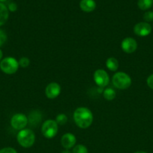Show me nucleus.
I'll return each instance as SVG.
<instances>
[{
    "label": "nucleus",
    "instance_id": "nucleus-13",
    "mask_svg": "<svg viewBox=\"0 0 153 153\" xmlns=\"http://www.w3.org/2000/svg\"><path fill=\"white\" fill-rule=\"evenodd\" d=\"M8 9L4 4L0 2V26L4 25L8 19Z\"/></svg>",
    "mask_w": 153,
    "mask_h": 153
},
{
    "label": "nucleus",
    "instance_id": "nucleus-3",
    "mask_svg": "<svg viewBox=\"0 0 153 153\" xmlns=\"http://www.w3.org/2000/svg\"><path fill=\"white\" fill-rule=\"evenodd\" d=\"M112 84L118 89H127L131 85V79L127 73L118 72L112 77Z\"/></svg>",
    "mask_w": 153,
    "mask_h": 153
},
{
    "label": "nucleus",
    "instance_id": "nucleus-21",
    "mask_svg": "<svg viewBox=\"0 0 153 153\" xmlns=\"http://www.w3.org/2000/svg\"><path fill=\"white\" fill-rule=\"evenodd\" d=\"M7 40V36L6 34L2 31V30L0 29V46H2L4 43Z\"/></svg>",
    "mask_w": 153,
    "mask_h": 153
},
{
    "label": "nucleus",
    "instance_id": "nucleus-1",
    "mask_svg": "<svg viewBox=\"0 0 153 153\" xmlns=\"http://www.w3.org/2000/svg\"><path fill=\"white\" fill-rule=\"evenodd\" d=\"M74 120L78 127L81 128H86L92 123L93 114L91 111L87 108H78L74 113Z\"/></svg>",
    "mask_w": 153,
    "mask_h": 153
},
{
    "label": "nucleus",
    "instance_id": "nucleus-28",
    "mask_svg": "<svg viewBox=\"0 0 153 153\" xmlns=\"http://www.w3.org/2000/svg\"><path fill=\"white\" fill-rule=\"evenodd\" d=\"M6 0H0V2H3V1H5Z\"/></svg>",
    "mask_w": 153,
    "mask_h": 153
},
{
    "label": "nucleus",
    "instance_id": "nucleus-7",
    "mask_svg": "<svg viewBox=\"0 0 153 153\" xmlns=\"http://www.w3.org/2000/svg\"><path fill=\"white\" fill-rule=\"evenodd\" d=\"M94 80L96 85L100 88H104L109 84L110 78L104 70L98 69L94 73Z\"/></svg>",
    "mask_w": 153,
    "mask_h": 153
},
{
    "label": "nucleus",
    "instance_id": "nucleus-5",
    "mask_svg": "<svg viewBox=\"0 0 153 153\" xmlns=\"http://www.w3.org/2000/svg\"><path fill=\"white\" fill-rule=\"evenodd\" d=\"M41 131L43 135L46 138H52L56 135L58 132V124L55 120H48L45 121L42 125Z\"/></svg>",
    "mask_w": 153,
    "mask_h": 153
},
{
    "label": "nucleus",
    "instance_id": "nucleus-27",
    "mask_svg": "<svg viewBox=\"0 0 153 153\" xmlns=\"http://www.w3.org/2000/svg\"><path fill=\"white\" fill-rule=\"evenodd\" d=\"M134 153H147V152H143V151H138V152H134Z\"/></svg>",
    "mask_w": 153,
    "mask_h": 153
},
{
    "label": "nucleus",
    "instance_id": "nucleus-25",
    "mask_svg": "<svg viewBox=\"0 0 153 153\" xmlns=\"http://www.w3.org/2000/svg\"><path fill=\"white\" fill-rule=\"evenodd\" d=\"M2 56H3V54H2V51L0 49V61H1V59L2 58Z\"/></svg>",
    "mask_w": 153,
    "mask_h": 153
},
{
    "label": "nucleus",
    "instance_id": "nucleus-24",
    "mask_svg": "<svg viewBox=\"0 0 153 153\" xmlns=\"http://www.w3.org/2000/svg\"><path fill=\"white\" fill-rule=\"evenodd\" d=\"M16 8H17V7H16V4L15 3L11 2L8 4V9L10 11H15Z\"/></svg>",
    "mask_w": 153,
    "mask_h": 153
},
{
    "label": "nucleus",
    "instance_id": "nucleus-18",
    "mask_svg": "<svg viewBox=\"0 0 153 153\" xmlns=\"http://www.w3.org/2000/svg\"><path fill=\"white\" fill-rule=\"evenodd\" d=\"M72 153H88V149L83 145H76L73 149Z\"/></svg>",
    "mask_w": 153,
    "mask_h": 153
},
{
    "label": "nucleus",
    "instance_id": "nucleus-8",
    "mask_svg": "<svg viewBox=\"0 0 153 153\" xmlns=\"http://www.w3.org/2000/svg\"><path fill=\"white\" fill-rule=\"evenodd\" d=\"M134 32L140 37H146L152 32V26L148 22H139L134 25Z\"/></svg>",
    "mask_w": 153,
    "mask_h": 153
},
{
    "label": "nucleus",
    "instance_id": "nucleus-4",
    "mask_svg": "<svg viewBox=\"0 0 153 153\" xmlns=\"http://www.w3.org/2000/svg\"><path fill=\"white\" fill-rule=\"evenodd\" d=\"M19 67V62L12 57L4 58L0 63V69L6 74H14L17 71Z\"/></svg>",
    "mask_w": 153,
    "mask_h": 153
},
{
    "label": "nucleus",
    "instance_id": "nucleus-6",
    "mask_svg": "<svg viewBox=\"0 0 153 153\" xmlns=\"http://www.w3.org/2000/svg\"><path fill=\"white\" fill-rule=\"evenodd\" d=\"M27 123H28V118L22 114H16L12 117L10 120V125L16 130L24 129Z\"/></svg>",
    "mask_w": 153,
    "mask_h": 153
},
{
    "label": "nucleus",
    "instance_id": "nucleus-16",
    "mask_svg": "<svg viewBox=\"0 0 153 153\" xmlns=\"http://www.w3.org/2000/svg\"><path fill=\"white\" fill-rule=\"evenodd\" d=\"M103 95L105 100H108V101H111L113 99H115L116 94V91L112 88H109L104 91Z\"/></svg>",
    "mask_w": 153,
    "mask_h": 153
},
{
    "label": "nucleus",
    "instance_id": "nucleus-15",
    "mask_svg": "<svg viewBox=\"0 0 153 153\" xmlns=\"http://www.w3.org/2000/svg\"><path fill=\"white\" fill-rule=\"evenodd\" d=\"M137 5L140 10H148L153 5V0H138Z\"/></svg>",
    "mask_w": 153,
    "mask_h": 153
},
{
    "label": "nucleus",
    "instance_id": "nucleus-9",
    "mask_svg": "<svg viewBox=\"0 0 153 153\" xmlns=\"http://www.w3.org/2000/svg\"><path fill=\"white\" fill-rule=\"evenodd\" d=\"M121 46L122 49L124 52L130 54L136 51V48H137V43L135 39L132 38V37H127L122 40Z\"/></svg>",
    "mask_w": 153,
    "mask_h": 153
},
{
    "label": "nucleus",
    "instance_id": "nucleus-19",
    "mask_svg": "<svg viewBox=\"0 0 153 153\" xmlns=\"http://www.w3.org/2000/svg\"><path fill=\"white\" fill-rule=\"evenodd\" d=\"M18 62H19V66H20L21 67H27L30 64V61L28 60V58H26V57L21 58Z\"/></svg>",
    "mask_w": 153,
    "mask_h": 153
},
{
    "label": "nucleus",
    "instance_id": "nucleus-23",
    "mask_svg": "<svg viewBox=\"0 0 153 153\" xmlns=\"http://www.w3.org/2000/svg\"><path fill=\"white\" fill-rule=\"evenodd\" d=\"M146 83L147 85H148L151 89L153 90V74L150 75V76L147 78Z\"/></svg>",
    "mask_w": 153,
    "mask_h": 153
},
{
    "label": "nucleus",
    "instance_id": "nucleus-17",
    "mask_svg": "<svg viewBox=\"0 0 153 153\" xmlns=\"http://www.w3.org/2000/svg\"><path fill=\"white\" fill-rule=\"evenodd\" d=\"M68 121V117L66 115L63 114H60L58 116L56 117V122L57 123L58 125H64V124L67 123Z\"/></svg>",
    "mask_w": 153,
    "mask_h": 153
},
{
    "label": "nucleus",
    "instance_id": "nucleus-12",
    "mask_svg": "<svg viewBox=\"0 0 153 153\" xmlns=\"http://www.w3.org/2000/svg\"><path fill=\"white\" fill-rule=\"evenodd\" d=\"M80 7L83 11L92 12L95 9L96 3L94 0H81Z\"/></svg>",
    "mask_w": 153,
    "mask_h": 153
},
{
    "label": "nucleus",
    "instance_id": "nucleus-14",
    "mask_svg": "<svg viewBox=\"0 0 153 153\" xmlns=\"http://www.w3.org/2000/svg\"><path fill=\"white\" fill-rule=\"evenodd\" d=\"M106 66L110 71H116L118 68V61L115 58H109L106 61Z\"/></svg>",
    "mask_w": 153,
    "mask_h": 153
},
{
    "label": "nucleus",
    "instance_id": "nucleus-10",
    "mask_svg": "<svg viewBox=\"0 0 153 153\" xmlns=\"http://www.w3.org/2000/svg\"><path fill=\"white\" fill-rule=\"evenodd\" d=\"M61 92V87L56 82H51L46 86L45 89L46 97L49 99H55Z\"/></svg>",
    "mask_w": 153,
    "mask_h": 153
},
{
    "label": "nucleus",
    "instance_id": "nucleus-2",
    "mask_svg": "<svg viewBox=\"0 0 153 153\" xmlns=\"http://www.w3.org/2000/svg\"><path fill=\"white\" fill-rule=\"evenodd\" d=\"M16 139L21 146L24 148H29L35 141V135L32 130L22 129L17 134Z\"/></svg>",
    "mask_w": 153,
    "mask_h": 153
},
{
    "label": "nucleus",
    "instance_id": "nucleus-20",
    "mask_svg": "<svg viewBox=\"0 0 153 153\" xmlns=\"http://www.w3.org/2000/svg\"><path fill=\"white\" fill-rule=\"evenodd\" d=\"M143 19L146 22H152L153 21V11H147L144 13Z\"/></svg>",
    "mask_w": 153,
    "mask_h": 153
},
{
    "label": "nucleus",
    "instance_id": "nucleus-11",
    "mask_svg": "<svg viewBox=\"0 0 153 153\" xmlns=\"http://www.w3.org/2000/svg\"><path fill=\"white\" fill-rule=\"evenodd\" d=\"M76 137L73 134L70 133H67L64 134V135L62 137L61 143L63 147L66 149H69L70 148L73 147L76 143Z\"/></svg>",
    "mask_w": 153,
    "mask_h": 153
},
{
    "label": "nucleus",
    "instance_id": "nucleus-26",
    "mask_svg": "<svg viewBox=\"0 0 153 153\" xmlns=\"http://www.w3.org/2000/svg\"><path fill=\"white\" fill-rule=\"evenodd\" d=\"M62 153H70V152L68 150V149H65V150L62 151Z\"/></svg>",
    "mask_w": 153,
    "mask_h": 153
},
{
    "label": "nucleus",
    "instance_id": "nucleus-22",
    "mask_svg": "<svg viewBox=\"0 0 153 153\" xmlns=\"http://www.w3.org/2000/svg\"><path fill=\"white\" fill-rule=\"evenodd\" d=\"M0 153H17L14 148L5 147L0 149Z\"/></svg>",
    "mask_w": 153,
    "mask_h": 153
}]
</instances>
